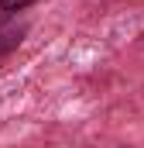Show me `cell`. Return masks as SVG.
<instances>
[{"label":"cell","instance_id":"obj_1","mask_svg":"<svg viewBox=\"0 0 144 148\" xmlns=\"http://www.w3.org/2000/svg\"><path fill=\"white\" fill-rule=\"evenodd\" d=\"M24 35H28V21H21L17 14H0V55L21 48Z\"/></svg>","mask_w":144,"mask_h":148},{"label":"cell","instance_id":"obj_2","mask_svg":"<svg viewBox=\"0 0 144 148\" xmlns=\"http://www.w3.org/2000/svg\"><path fill=\"white\" fill-rule=\"evenodd\" d=\"M31 3H38V0H0V14H21Z\"/></svg>","mask_w":144,"mask_h":148}]
</instances>
